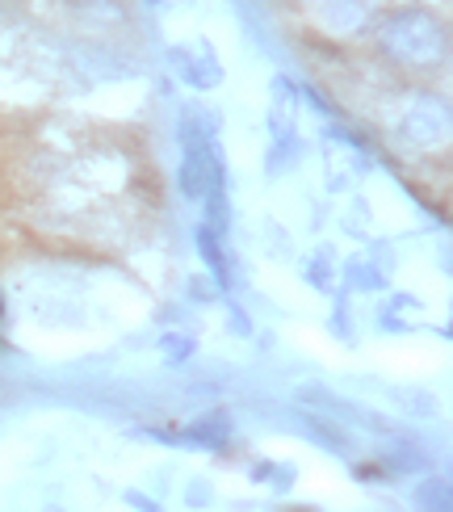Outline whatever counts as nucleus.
<instances>
[{"instance_id":"nucleus-8","label":"nucleus","mask_w":453,"mask_h":512,"mask_svg":"<svg viewBox=\"0 0 453 512\" xmlns=\"http://www.w3.org/2000/svg\"><path fill=\"white\" fill-rule=\"evenodd\" d=\"M349 286H353V290H382L386 277H382L370 261H361V256H357V261H349Z\"/></svg>"},{"instance_id":"nucleus-6","label":"nucleus","mask_w":453,"mask_h":512,"mask_svg":"<svg viewBox=\"0 0 453 512\" xmlns=\"http://www.w3.org/2000/svg\"><path fill=\"white\" fill-rule=\"evenodd\" d=\"M198 248H202V256H206V265L214 269V277H219V286H227V282H231V269H227V256H223V236L202 223V227H198Z\"/></svg>"},{"instance_id":"nucleus-2","label":"nucleus","mask_w":453,"mask_h":512,"mask_svg":"<svg viewBox=\"0 0 453 512\" xmlns=\"http://www.w3.org/2000/svg\"><path fill=\"white\" fill-rule=\"evenodd\" d=\"M168 63H172V72H177L185 84H193V89H214V84L223 80L219 59H214L210 42H202V38L189 42V47H172Z\"/></svg>"},{"instance_id":"nucleus-10","label":"nucleus","mask_w":453,"mask_h":512,"mask_svg":"<svg viewBox=\"0 0 453 512\" xmlns=\"http://www.w3.org/2000/svg\"><path fill=\"white\" fill-rule=\"evenodd\" d=\"M160 349H164V357H168V361H185V357L193 353V340H189L185 332H164Z\"/></svg>"},{"instance_id":"nucleus-7","label":"nucleus","mask_w":453,"mask_h":512,"mask_svg":"<svg viewBox=\"0 0 453 512\" xmlns=\"http://www.w3.org/2000/svg\"><path fill=\"white\" fill-rule=\"evenodd\" d=\"M416 508H420V512H453V504H449V483H445V479H428L420 492H416Z\"/></svg>"},{"instance_id":"nucleus-14","label":"nucleus","mask_w":453,"mask_h":512,"mask_svg":"<svg viewBox=\"0 0 453 512\" xmlns=\"http://www.w3.org/2000/svg\"><path fill=\"white\" fill-rule=\"evenodd\" d=\"M151 5H156V9H168V5H177V0H151Z\"/></svg>"},{"instance_id":"nucleus-5","label":"nucleus","mask_w":453,"mask_h":512,"mask_svg":"<svg viewBox=\"0 0 453 512\" xmlns=\"http://www.w3.org/2000/svg\"><path fill=\"white\" fill-rule=\"evenodd\" d=\"M181 437H185V441H198V445H223V441L231 437V416H227V412H210V416H202L198 424H189Z\"/></svg>"},{"instance_id":"nucleus-13","label":"nucleus","mask_w":453,"mask_h":512,"mask_svg":"<svg viewBox=\"0 0 453 512\" xmlns=\"http://www.w3.org/2000/svg\"><path fill=\"white\" fill-rule=\"evenodd\" d=\"M231 324H235V332H248V319H244L240 307H231Z\"/></svg>"},{"instance_id":"nucleus-3","label":"nucleus","mask_w":453,"mask_h":512,"mask_svg":"<svg viewBox=\"0 0 453 512\" xmlns=\"http://www.w3.org/2000/svg\"><path fill=\"white\" fill-rule=\"evenodd\" d=\"M399 131H403V139L412 143V147H433V143H441V139H445V114H441V105H437V101H420L416 110L403 114Z\"/></svg>"},{"instance_id":"nucleus-12","label":"nucleus","mask_w":453,"mask_h":512,"mask_svg":"<svg viewBox=\"0 0 453 512\" xmlns=\"http://www.w3.org/2000/svg\"><path fill=\"white\" fill-rule=\"evenodd\" d=\"M185 500H189V504H206V500H210V487H198V483H193L189 492H185Z\"/></svg>"},{"instance_id":"nucleus-11","label":"nucleus","mask_w":453,"mask_h":512,"mask_svg":"<svg viewBox=\"0 0 453 512\" xmlns=\"http://www.w3.org/2000/svg\"><path fill=\"white\" fill-rule=\"evenodd\" d=\"M126 504H135V508H143V512H160V504L147 500L143 492H126Z\"/></svg>"},{"instance_id":"nucleus-9","label":"nucleus","mask_w":453,"mask_h":512,"mask_svg":"<svg viewBox=\"0 0 453 512\" xmlns=\"http://www.w3.org/2000/svg\"><path fill=\"white\" fill-rule=\"evenodd\" d=\"M391 399L395 403H407V408H412V416H433L437 412V399L433 395H424V391H391Z\"/></svg>"},{"instance_id":"nucleus-4","label":"nucleus","mask_w":453,"mask_h":512,"mask_svg":"<svg viewBox=\"0 0 453 512\" xmlns=\"http://www.w3.org/2000/svg\"><path fill=\"white\" fill-rule=\"evenodd\" d=\"M298 424L307 429V437H315L323 450H332V454H340V458H349L353 450H349V437H344V429L340 424H332V416H323V412H298Z\"/></svg>"},{"instance_id":"nucleus-1","label":"nucleus","mask_w":453,"mask_h":512,"mask_svg":"<svg viewBox=\"0 0 453 512\" xmlns=\"http://www.w3.org/2000/svg\"><path fill=\"white\" fill-rule=\"evenodd\" d=\"M382 42L399 63H412V68H428V63H437L445 55L441 21L424 9H407V13L391 17L382 30Z\"/></svg>"}]
</instances>
